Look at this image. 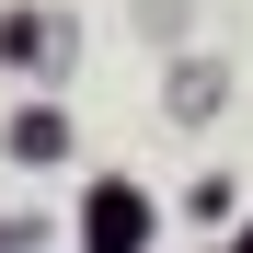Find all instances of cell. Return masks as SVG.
I'll return each instance as SVG.
<instances>
[{
	"mask_svg": "<svg viewBox=\"0 0 253 253\" xmlns=\"http://www.w3.org/2000/svg\"><path fill=\"white\" fill-rule=\"evenodd\" d=\"M58 138H69V126H58V115H12V150H23V161H46Z\"/></svg>",
	"mask_w": 253,
	"mask_h": 253,
	"instance_id": "obj_3",
	"label": "cell"
},
{
	"mask_svg": "<svg viewBox=\"0 0 253 253\" xmlns=\"http://www.w3.org/2000/svg\"><path fill=\"white\" fill-rule=\"evenodd\" d=\"M0 58H58V23H35V12H12V23H0Z\"/></svg>",
	"mask_w": 253,
	"mask_h": 253,
	"instance_id": "obj_2",
	"label": "cell"
},
{
	"mask_svg": "<svg viewBox=\"0 0 253 253\" xmlns=\"http://www.w3.org/2000/svg\"><path fill=\"white\" fill-rule=\"evenodd\" d=\"M92 253H138V196H92Z\"/></svg>",
	"mask_w": 253,
	"mask_h": 253,
	"instance_id": "obj_1",
	"label": "cell"
}]
</instances>
